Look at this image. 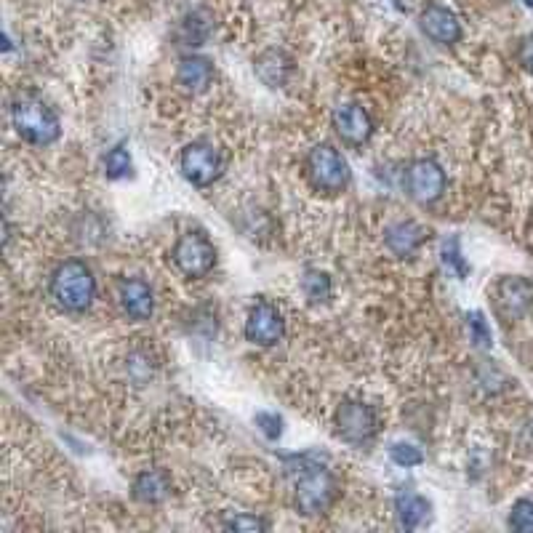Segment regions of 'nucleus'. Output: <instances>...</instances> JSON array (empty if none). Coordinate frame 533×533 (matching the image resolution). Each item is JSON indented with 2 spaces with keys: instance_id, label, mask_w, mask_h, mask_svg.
Wrapping results in <instances>:
<instances>
[{
  "instance_id": "nucleus-19",
  "label": "nucleus",
  "mask_w": 533,
  "mask_h": 533,
  "mask_svg": "<svg viewBox=\"0 0 533 533\" xmlns=\"http://www.w3.org/2000/svg\"><path fill=\"white\" fill-rule=\"evenodd\" d=\"M208 35H211V19H208L206 11H190V14L179 22V27H176L179 46L198 48L206 43Z\"/></svg>"
},
{
  "instance_id": "nucleus-24",
  "label": "nucleus",
  "mask_w": 533,
  "mask_h": 533,
  "mask_svg": "<svg viewBox=\"0 0 533 533\" xmlns=\"http://www.w3.org/2000/svg\"><path fill=\"white\" fill-rule=\"evenodd\" d=\"M467 328H470V339L475 347H480V350L491 347V328H488L486 318L480 312H470L467 315Z\"/></svg>"
},
{
  "instance_id": "nucleus-8",
  "label": "nucleus",
  "mask_w": 533,
  "mask_h": 533,
  "mask_svg": "<svg viewBox=\"0 0 533 533\" xmlns=\"http://www.w3.org/2000/svg\"><path fill=\"white\" fill-rule=\"evenodd\" d=\"M179 166H182L184 179L190 184H195V187H211L222 176L224 158L214 144L192 142L182 150Z\"/></svg>"
},
{
  "instance_id": "nucleus-23",
  "label": "nucleus",
  "mask_w": 533,
  "mask_h": 533,
  "mask_svg": "<svg viewBox=\"0 0 533 533\" xmlns=\"http://www.w3.org/2000/svg\"><path fill=\"white\" fill-rule=\"evenodd\" d=\"M510 528L515 531H533V499H518L510 510Z\"/></svg>"
},
{
  "instance_id": "nucleus-12",
  "label": "nucleus",
  "mask_w": 533,
  "mask_h": 533,
  "mask_svg": "<svg viewBox=\"0 0 533 533\" xmlns=\"http://www.w3.org/2000/svg\"><path fill=\"white\" fill-rule=\"evenodd\" d=\"M334 128L336 136L350 147H360L374 136V118L358 102H347L334 110Z\"/></svg>"
},
{
  "instance_id": "nucleus-27",
  "label": "nucleus",
  "mask_w": 533,
  "mask_h": 533,
  "mask_svg": "<svg viewBox=\"0 0 533 533\" xmlns=\"http://www.w3.org/2000/svg\"><path fill=\"white\" fill-rule=\"evenodd\" d=\"M224 528H230V531H267L270 523L264 518H256V515H235L224 523Z\"/></svg>"
},
{
  "instance_id": "nucleus-18",
  "label": "nucleus",
  "mask_w": 533,
  "mask_h": 533,
  "mask_svg": "<svg viewBox=\"0 0 533 533\" xmlns=\"http://www.w3.org/2000/svg\"><path fill=\"white\" fill-rule=\"evenodd\" d=\"M395 515H398L400 528L406 531H414L430 518V502L419 494H400L395 499Z\"/></svg>"
},
{
  "instance_id": "nucleus-7",
  "label": "nucleus",
  "mask_w": 533,
  "mask_h": 533,
  "mask_svg": "<svg viewBox=\"0 0 533 533\" xmlns=\"http://www.w3.org/2000/svg\"><path fill=\"white\" fill-rule=\"evenodd\" d=\"M403 184H406L408 198L422 203V206H430V203L443 198L448 182L446 171H443L438 160L419 158L414 163H408L406 174H403Z\"/></svg>"
},
{
  "instance_id": "nucleus-9",
  "label": "nucleus",
  "mask_w": 533,
  "mask_h": 533,
  "mask_svg": "<svg viewBox=\"0 0 533 533\" xmlns=\"http://www.w3.org/2000/svg\"><path fill=\"white\" fill-rule=\"evenodd\" d=\"M494 307L507 323L526 318L533 310V283L520 275H507L494 286Z\"/></svg>"
},
{
  "instance_id": "nucleus-21",
  "label": "nucleus",
  "mask_w": 533,
  "mask_h": 533,
  "mask_svg": "<svg viewBox=\"0 0 533 533\" xmlns=\"http://www.w3.org/2000/svg\"><path fill=\"white\" fill-rule=\"evenodd\" d=\"M131 168H134L131 152H128L123 144L112 147V150L104 155V174L110 176V179H123V176L131 174Z\"/></svg>"
},
{
  "instance_id": "nucleus-16",
  "label": "nucleus",
  "mask_w": 533,
  "mask_h": 533,
  "mask_svg": "<svg viewBox=\"0 0 533 533\" xmlns=\"http://www.w3.org/2000/svg\"><path fill=\"white\" fill-rule=\"evenodd\" d=\"M254 70L262 78V83H267L270 88H283L294 75V62H291V56L286 51L270 48V51L256 56Z\"/></svg>"
},
{
  "instance_id": "nucleus-28",
  "label": "nucleus",
  "mask_w": 533,
  "mask_h": 533,
  "mask_svg": "<svg viewBox=\"0 0 533 533\" xmlns=\"http://www.w3.org/2000/svg\"><path fill=\"white\" fill-rule=\"evenodd\" d=\"M518 62H520V67H523V70L531 72V75H533V32H531V35H526L523 40H520Z\"/></svg>"
},
{
  "instance_id": "nucleus-29",
  "label": "nucleus",
  "mask_w": 533,
  "mask_h": 533,
  "mask_svg": "<svg viewBox=\"0 0 533 533\" xmlns=\"http://www.w3.org/2000/svg\"><path fill=\"white\" fill-rule=\"evenodd\" d=\"M523 3H526L528 8H533V0H523Z\"/></svg>"
},
{
  "instance_id": "nucleus-15",
  "label": "nucleus",
  "mask_w": 533,
  "mask_h": 533,
  "mask_svg": "<svg viewBox=\"0 0 533 533\" xmlns=\"http://www.w3.org/2000/svg\"><path fill=\"white\" fill-rule=\"evenodd\" d=\"M176 80L187 94H203L208 86L214 83V64L208 62L206 56L187 54L179 59V70H176Z\"/></svg>"
},
{
  "instance_id": "nucleus-4",
  "label": "nucleus",
  "mask_w": 533,
  "mask_h": 533,
  "mask_svg": "<svg viewBox=\"0 0 533 533\" xmlns=\"http://www.w3.org/2000/svg\"><path fill=\"white\" fill-rule=\"evenodd\" d=\"M304 171H307V179H310L312 187L323 192V195H339V192L350 187V163L331 144H315L307 152Z\"/></svg>"
},
{
  "instance_id": "nucleus-13",
  "label": "nucleus",
  "mask_w": 533,
  "mask_h": 533,
  "mask_svg": "<svg viewBox=\"0 0 533 533\" xmlns=\"http://www.w3.org/2000/svg\"><path fill=\"white\" fill-rule=\"evenodd\" d=\"M118 302L131 320H147L155 312V294L147 280L126 278L118 283Z\"/></svg>"
},
{
  "instance_id": "nucleus-5",
  "label": "nucleus",
  "mask_w": 533,
  "mask_h": 533,
  "mask_svg": "<svg viewBox=\"0 0 533 533\" xmlns=\"http://www.w3.org/2000/svg\"><path fill=\"white\" fill-rule=\"evenodd\" d=\"M334 427L336 435L347 446L363 448L371 446L379 435V416H376L374 406H368L363 400H344L342 406L336 408Z\"/></svg>"
},
{
  "instance_id": "nucleus-11",
  "label": "nucleus",
  "mask_w": 533,
  "mask_h": 533,
  "mask_svg": "<svg viewBox=\"0 0 533 533\" xmlns=\"http://www.w3.org/2000/svg\"><path fill=\"white\" fill-rule=\"evenodd\" d=\"M419 27L438 46H454V43L462 40V22H459V16L448 6H440V3H427L422 8Z\"/></svg>"
},
{
  "instance_id": "nucleus-10",
  "label": "nucleus",
  "mask_w": 533,
  "mask_h": 533,
  "mask_svg": "<svg viewBox=\"0 0 533 533\" xmlns=\"http://www.w3.org/2000/svg\"><path fill=\"white\" fill-rule=\"evenodd\" d=\"M243 331H246V339L251 344L275 347L283 339V334H286V320H283V312L272 302H256L248 310L246 328Z\"/></svg>"
},
{
  "instance_id": "nucleus-25",
  "label": "nucleus",
  "mask_w": 533,
  "mask_h": 533,
  "mask_svg": "<svg viewBox=\"0 0 533 533\" xmlns=\"http://www.w3.org/2000/svg\"><path fill=\"white\" fill-rule=\"evenodd\" d=\"M390 459L398 467H406L408 470V467H419L424 462V454L416 446H411V443H395L390 448Z\"/></svg>"
},
{
  "instance_id": "nucleus-6",
  "label": "nucleus",
  "mask_w": 533,
  "mask_h": 533,
  "mask_svg": "<svg viewBox=\"0 0 533 533\" xmlns=\"http://www.w3.org/2000/svg\"><path fill=\"white\" fill-rule=\"evenodd\" d=\"M171 259L184 278H206L216 267V248L203 232L190 230L174 243Z\"/></svg>"
},
{
  "instance_id": "nucleus-2",
  "label": "nucleus",
  "mask_w": 533,
  "mask_h": 533,
  "mask_svg": "<svg viewBox=\"0 0 533 533\" xmlns=\"http://www.w3.org/2000/svg\"><path fill=\"white\" fill-rule=\"evenodd\" d=\"M11 123H14L16 134L22 136L24 142L35 144V147L54 144L62 134V123H59L54 107L32 91H22V94L14 96Z\"/></svg>"
},
{
  "instance_id": "nucleus-14",
  "label": "nucleus",
  "mask_w": 533,
  "mask_h": 533,
  "mask_svg": "<svg viewBox=\"0 0 533 533\" xmlns=\"http://www.w3.org/2000/svg\"><path fill=\"white\" fill-rule=\"evenodd\" d=\"M427 238H430V232L416 222H398L384 230V246H387V251H390L392 256H398V259L414 256L416 251L427 243Z\"/></svg>"
},
{
  "instance_id": "nucleus-3",
  "label": "nucleus",
  "mask_w": 533,
  "mask_h": 533,
  "mask_svg": "<svg viewBox=\"0 0 533 533\" xmlns=\"http://www.w3.org/2000/svg\"><path fill=\"white\" fill-rule=\"evenodd\" d=\"M48 294L64 312H86L96 299V278L91 267L80 259L59 264L48 280Z\"/></svg>"
},
{
  "instance_id": "nucleus-17",
  "label": "nucleus",
  "mask_w": 533,
  "mask_h": 533,
  "mask_svg": "<svg viewBox=\"0 0 533 533\" xmlns=\"http://www.w3.org/2000/svg\"><path fill=\"white\" fill-rule=\"evenodd\" d=\"M131 496L142 504H163L171 496V478L166 470H144L134 478Z\"/></svg>"
},
{
  "instance_id": "nucleus-26",
  "label": "nucleus",
  "mask_w": 533,
  "mask_h": 533,
  "mask_svg": "<svg viewBox=\"0 0 533 533\" xmlns=\"http://www.w3.org/2000/svg\"><path fill=\"white\" fill-rule=\"evenodd\" d=\"M254 422L267 440H278L280 435H283V419H280L278 414H267V411H262V414H256Z\"/></svg>"
},
{
  "instance_id": "nucleus-1",
  "label": "nucleus",
  "mask_w": 533,
  "mask_h": 533,
  "mask_svg": "<svg viewBox=\"0 0 533 533\" xmlns=\"http://www.w3.org/2000/svg\"><path fill=\"white\" fill-rule=\"evenodd\" d=\"M296 467L294 472V507L307 518L323 515L331 510L339 494V483H336L334 472L328 470L326 464H320L318 456H294Z\"/></svg>"
},
{
  "instance_id": "nucleus-20",
  "label": "nucleus",
  "mask_w": 533,
  "mask_h": 533,
  "mask_svg": "<svg viewBox=\"0 0 533 533\" xmlns=\"http://www.w3.org/2000/svg\"><path fill=\"white\" fill-rule=\"evenodd\" d=\"M302 291L312 304H323L331 299V278L320 270H307L302 278Z\"/></svg>"
},
{
  "instance_id": "nucleus-22",
  "label": "nucleus",
  "mask_w": 533,
  "mask_h": 533,
  "mask_svg": "<svg viewBox=\"0 0 533 533\" xmlns=\"http://www.w3.org/2000/svg\"><path fill=\"white\" fill-rule=\"evenodd\" d=\"M443 264L448 267V272H454L456 278H467L470 267H467V262H464L462 243H459V238H451L443 243Z\"/></svg>"
}]
</instances>
